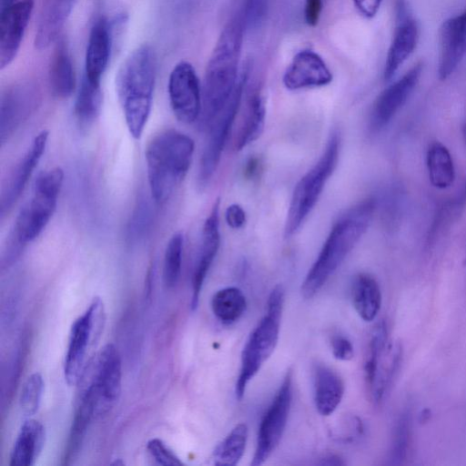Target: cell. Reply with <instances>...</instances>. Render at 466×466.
<instances>
[{"instance_id":"cell-1","label":"cell","mask_w":466,"mask_h":466,"mask_svg":"<svg viewBox=\"0 0 466 466\" xmlns=\"http://www.w3.org/2000/svg\"><path fill=\"white\" fill-rule=\"evenodd\" d=\"M245 25L242 15L231 18L223 28L208 59L202 90L200 123L208 129L221 113L239 80V61Z\"/></svg>"},{"instance_id":"cell-2","label":"cell","mask_w":466,"mask_h":466,"mask_svg":"<svg viewBox=\"0 0 466 466\" xmlns=\"http://www.w3.org/2000/svg\"><path fill=\"white\" fill-rule=\"evenodd\" d=\"M376 208L368 198L347 210L335 222L301 285L302 296L313 298L340 267L367 231Z\"/></svg>"},{"instance_id":"cell-3","label":"cell","mask_w":466,"mask_h":466,"mask_svg":"<svg viewBox=\"0 0 466 466\" xmlns=\"http://www.w3.org/2000/svg\"><path fill=\"white\" fill-rule=\"evenodd\" d=\"M157 60L153 49L142 45L120 66L116 89L130 135L139 139L149 118L156 82Z\"/></svg>"},{"instance_id":"cell-4","label":"cell","mask_w":466,"mask_h":466,"mask_svg":"<svg viewBox=\"0 0 466 466\" xmlns=\"http://www.w3.org/2000/svg\"><path fill=\"white\" fill-rule=\"evenodd\" d=\"M194 140L180 131L168 129L156 135L145 156L151 198L163 204L170 198L190 167Z\"/></svg>"},{"instance_id":"cell-5","label":"cell","mask_w":466,"mask_h":466,"mask_svg":"<svg viewBox=\"0 0 466 466\" xmlns=\"http://www.w3.org/2000/svg\"><path fill=\"white\" fill-rule=\"evenodd\" d=\"M63 180L64 172L58 167L45 170L37 176L32 198L20 210L14 223L8 239L11 254L16 255L46 228L56 211Z\"/></svg>"},{"instance_id":"cell-6","label":"cell","mask_w":466,"mask_h":466,"mask_svg":"<svg viewBox=\"0 0 466 466\" xmlns=\"http://www.w3.org/2000/svg\"><path fill=\"white\" fill-rule=\"evenodd\" d=\"M284 295V289L279 285L271 290L267 302V311L250 333L243 348L239 373L235 387L236 398L238 400H242L248 384L277 347Z\"/></svg>"},{"instance_id":"cell-7","label":"cell","mask_w":466,"mask_h":466,"mask_svg":"<svg viewBox=\"0 0 466 466\" xmlns=\"http://www.w3.org/2000/svg\"><path fill=\"white\" fill-rule=\"evenodd\" d=\"M339 156V137L332 133L318 162L295 186L285 222V238L296 234L311 213L337 167Z\"/></svg>"},{"instance_id":"cell-8","label":"cell","mask_w":466,"mask_h":466,"mask_svg":"<svg viewBox=\"0 0 466 466\" xmlns=\"http://www.w3.org/2000/svg\"><path fill=\"white\" fill-rule=\"evenodd\" d=\"M86 369L80 376V387L92 395L95 417L102 416L115 405L121 390V360L116 347L105 345Z\"/></svg>"},{"instance_id":"cell-9","label":"cell","mask_w":466,"mask_h":466,"mask_svg":"<svg viewBox=\"0 0 466 466\" xmlns=\"http://www.w3.org/2000/svg\"><path fill=\"white\" fill-rule=\"evenodd\" d=\"M248 76V67L245 66L240 72L238 83L228 104L208 128V134L198 176V185L202 187L209 182L219 164L221 154L240 106Z\"/></svg>"},{"instance_id":"cell-10","label":"cell","mask_w":466,"mask_h":466,"mask_svg":"<svg viewBox=\"0 0 466 466\" xmlns=\"http://www.w3.org/2000/svg\"><path fill=\"white\" fill-rule=\"evenodd\" d=\"M104 320L103 301L96 297L72 324L64 363L65 379L69 385L78 382L88 347L100 335Z\"/></svg>"},{"instance_id":"cell-11","label":"cell","mask_w":466,"mask_h":466,"mask_svg":"<svg viewBox=\"0 0 466 466\" xmlns=\"http://www.w3.org/2000/svg\"><path fill=\"white\" fill-rule=\"evenodd\" d=\"M292 371L289 370L263 414L257 435L252 466L263 464L278 447L285 431L292 402Z\"/></svg>"},{"instance_id":"cell-12","label":"cell","mask_w":466,"mask_h":466,"mask_svg":"<svg viewBox=\"0 0 466 466\" xmlns=\"http://www.w3.org/2000/svg\"><path fill=\"white\" fill-rule=\"evenodd\" d=\"M170 106L176 117L191 124L198 119L202 109V92L194 66L187 62L177 63L170 72L167 84Z\"/></svg>"},{"instance_id":"cell-13","label":"cell","mask_w":466,"mask_h":466,"mask_svg":"<svg viewBox=\"0 0 466 466\" xmlns=\"http://www.w3.org/2000/svg\"><path fill=\"white\" fill-rule=\"evenodd\" d=\"M35 0H17L0 11V68L8 66L17 56L29 24Z\"/></svg>"},{"instance_id":"cell-14","label":"cell","mask_w":466,"mask_h":466,"mask_svg":"<svg viewBox=\"0 0 466 466\" xmlns=\"http://www.w3.org/2000/svg\"><path fill=\"white\" fill-rule=\"evenodd\" d=\"M419 41V26L410 15L404 0H397L396 27L387 53L383 77L390 80L414 52Z\"/></svg>"},{"instance_id":"cell-15","label":"cell","mask_w":466,"mask_h":466,"mask_svg":"<svg viewBox=\"0 0 466 466\" xmlns=\"http://www.w3.org/2000/svg\"><path fill=\"white\" fill-rule=\"evenodd\" d=\"M422 67L421 63L416 64L380 94L371 110L372 129L380 130L384 127L402 107L416 87Z\"/></svg>"},{"instance_id":"cell-16","label":"cell","mask_w":466,"mask_h":466,"mask_svg":"<svg viewBox=\"0 0 466 466\" xmlns=\"http://www.w3.org/2000/svg\"><path fill=\"white\" fill-rule=\"evenodd\" d=\"M466 56V10L443 21L439 30L438 76L447 79Z\"/></svg>"},{"instance_id":"cell-17","label":"cell","mask_w":466,"mask_h":466,"mask_svg":"<svg viewBox=\"0 0 466 466\" xmlns=\"http://www.w3.org/2000/svg\"><path fill=\"white\" fill-rule=\"evenodd\" d=\"M282 81L289 90L319 87L332 81V74L318 53L305 49L293 56Z\"/></svg>"},{"instance_id":"cell-18","label":"cell","mask_w":466,"mask_h":466,"mask_svg":"<svg viewBox=\"0 0 466 466\" xmlns=\"http://www.w3.org/2000/svg\"><path fill=\"white\" fill-rule=\"evenodd\" d=\"M219 245V200L217 199L202 228L201 245L192 275L190 301L192 310L198 308L204 282L218 254Z\"/></svg>"},{"instance_id":"cell-19","label":"cell","mask_w":466,"mask_h":466,"mask_svg":"<svg viewBox=\"0 0 466 466\" xmlns=\"http://www.w3.org/2000/svg\"><path fill=\"white\" fill-rule=\"evenodd\" d=\"M115 21L105 15L93 23L85 56L84 76L90 82L101 85L102 76L108 66L112 46Z\"/></svg>"},{"instance_id":"cell-20","label":"cell","mask_w":466,"mask_h":466,"mask_svg":"<svg viewBox=\"0 0 466 466\" xmlns=\"http://www.w3.org/2000/svg\"><path fill=\"white\" fill-rule=\"evenodd\" d=\"M38 93L35 86L25 83L6 90L0 104V137L5 143L35 108Z\"/></svg>"},{"instance_id":"cell-21","label":"cell","mask_w":466,"mask_h":466,"mask_svg":"<svg viewBox=\"0 0 466 466\" xmlns=\"http://www.w3.org/2000/svg\"><path fill=\"white\" fill-rule=\"evenodd\" d=\"M48 139L46 130L33 139L25 154L11 172L1 196V214L8 212L20 198L30 177L45 153Z\"/></svg>"},{"instance_id":"cell-22","label":"cell","mask_w":466,"mask_h":466,"mask_svg":"<svg viewBox=\"0 0 466 466\" xmlns=\"http://www.w3.org/2000/svg\"><path fill=\"white\" fill-rule=\"evenodd\" d=\"M76 0H43L35 35V46L45 50L53 45L69 17Z\"/></svg>"},{"instance_id":"cell-23","label":"cell","mask_w":466,"mask_h":466,"mask_svg":"<svg viewBox=\"0 0 466 466\" xmlns=\"http://www.w3.org/2000/svg\"><path fill=\"white\" fill-rule=\"evenodd\" d=\"M345 386L340 375L325 364L314 369V402L322 416L331 415L344 395Z\"/></svg>"},{"instance_id":"cell-24","label":"cell","mask_w":466,"mask_h":466,"mask_svg":"<svg viewBox=\"0 0 466 466\" xmlns=\"http://www.w3.org/2000/svg\"><path fill=\"white\" fill-rule=\"evenodd\" d=\"M46 440L44 425L34 419L21 426L10 454V465H34L42 451Z\"/></svg>"},{"instance_id":"cell-25","label":"cell","mask_w":466,"mask_h":466,"mask_svg":"<svg viewBox=\"0 0 466 466\" xmlns=\"http://www.w3.org/2000/svg\"><path fill=\"white\" fill-rule=\"evenodd\" d=\"M351 300L356 312L364 321L375 319L382 300L376 279L368 273L356 275L351 284Z\"/></svg>"},{"instance_id":"cell-26","label":"cell","mask_w":466,"mask_h":466,"mask_svg":"<svg viewBox=\"0 0 466 466\" xmlns=\"http://www.w3.org/2000/svg\"><path fill=\"white\" fill-rule=\"evenodd\" d=\"M49 83L53 95L59 99L68 98L75 91V68L64 42L57 44L54 52L49 68Z\"/></svg>"},{"instance_id":"cell-27","label":"cell","mask_w":466,"mask_h":466,"mask_svg":"<svg viewBox=\"0 0 466 466\" xmlns=\"http://www.w3.org/2000/svg\"><path fill=\"white\" fill-rule=\"evenodd\" d=\"M265 116L264 97L258 89L253 90L248 97L242 125L236 137V150H242L260 137L264 129Z\"/></svg>"},{"instance_id":"cell-28","label":"cell","mask_w":466,"mask_h":466,"mask_svg":"<svg viewBox=\"0 0 466 466\" xmlns=\"http://www.w3.org/2000/svg\"><path fill=\"white\" fill-rule=\"evenodd\" d=\"M93 417H95V406L92 395L88 390L80 389L79 399L65 451V464L70 463L78 454L87 427Z\"/></svg>"},{"instance_id":"cell-29","label":"cell","mask_w":466,"mask_h":466,"mask_svg":"<svg viewBox=\"0 0 466 466\" xmlns=\"http://www.w3.org/2000/svg\"><path fill=\"white\" fill-rule=\"evenodd\" d=\"M247 309V299L237 287H227L218 290L211 299V309L223 324L230 325L238 320Z\"/></svg>"},{"instance_id":"cell-30","label":"cell","mask_w":466,"mask_h":466,"mask_svg":"<svg viewBox=\"0 0 466 466\" xmlns=\"http://www.w3.org/2000/svg\"><path fill=\"white\" fill-rule=\"evenodd\" d=\"M427 168L431 184L443 189L451 187L455 178L451 155L440 142L432 143L427 153Z\"/></svg>"},{"instance_id":"cell-31","label":"cell","mask_w":466,"mask_h":466,"mask_svg":"<svg viewBox=\"0 0 466 466\" xmlns=\"http://www.w3.org/2000/svg\"><path fill=\"white\" fill-rule=\"evenodd\" d=\"M248 426L237 424L217 445L213 451V461L218 466H234L241 460L248 441Z\"/></svg>"},{"instance_id":"cell-32","label":"cell","mask_w":466,"mask_h":466,"mask_svg":"<svg viewBox=\"0 0 466 466\" xmlns=\"http://www.w3.org/2000/svg\"><path fill=\"white\" fill-rule=\"evenodd\" d=\"M102 101L101 85L94 84L83 76L74 107L77 120L81 124L93 122L100 113Z\"/></svg>"},{"instance_id":"cell-33","label":"cell","mask_w":466,"mask_h":466,"mask_svg":"<svg viewBox=\"0 0 466 466\" xmlns=\"http://www.w3.org/2000/svg\"><path fill=\"white\" fill-rule=\"evenodd\" d=\"M183 248V234L175 233L168 240L164 255L163 279L167 288H174L179 280Z\"/></svg>"},{"instance_id":"cell-34","label":"cell","mask_w":466,"mask_h":466,"mask_svg":"<svg viewBox=\"0 0 466 466\" xmlns=\"http://www.w3.org/2000/svg\"><path fill=\"white\" fill-rule=\"evenodd\" d=\"M44 381L41 374L35 372L25 381L19 399L22 412L30 417L36 413L41 403Z\"/></svg>"},{"instance_id":"cell-35","label":"cell","mask_w":466,"mask_h":466,"mask_svg":"<svg viewBox=\"0 0 466 466\" xmlns=\"http://www.w3.org/2000/svg\"><path fill=\"white\" fill-rule=\"evenodd\" d=\"M271 0H246L241 12L246 29L259 27L269 11Z\"/></svg>"},{"instance_id":"cell-36","label":"cell","mask_w":466,"mask_h":466,"mask_svg":"<svg viewBox=\"0 0 466 466\" xmlns=\"http://www.w3.org/2000/svg\"><path fill=\"white\" fill-rule=\"evenodd\" d=\"M152 215L151 206L148 201L146 198L139 199L129 222L128 232L130 238L137 239L147 233L151 224Z\"/></svg>"},{"instance_id":"cell-37","label":"cell","mask_w":466,"mask_h":466,"mask_svg":"<svg viewBox=\"0 0 466 466\" xmlns=\"http://www.w3.org/2000/svg\"><path fill=\"white\" fill-rule=\"evenodd\" d=\"M147 449L151 457L160 465L183 464L178 456L157 438L151 439L147 444Z\"/></svg>"},{"instance_id":"cell-38","label":"cell","mask_w":466,"mask_h":466,"mask_svg":"<svg viewBox=\"0 0 466 466\" xmlns=\"http://www.w3.org/2000/svg\"><path fill=\"white\" fill-rule=\"evenodd\" d=\"M330 348L335 359L349 361L354 356V348L351 341L344 335L337 333L330 338Z\"/></svg>"},{"instance_id":"cell-39","label":"cell","mask_w":466,"mask_h":466,"mask_svg":"<svg viewBox=\"0 0 466 466\" xmlns=\"http://www.w3.org/2000/svg\"><path fill=\"white\" fill-rule=\"evenodd\" d=\"M225 219L231 228L238 229L242 228L247 221L246 212L238 204H232L226 209Z\"/></svg>"},{"instance_id":"cell-40","label":"cell","mask_w":466,"mask_h":466,"mask_svg":"<svg viewBox=\"0 0 466 466\" xmlns=\"http://www.w3.org/2000/svg\"><path fill=\"white\" fill-rule=\"evenodd\" d=\"M322 11V0H305L304 16L307 25H318Z\"/></svg>"},{"instance_id":"cell-41","label":"cell","mask_w":466,"mask_h":466,"mask_svg":"<svg viewBox=\"0 0 466 466\" xmlns=\"http://www.w3.org/2000/svg\"><path fill=\"white\" fill-rule=\"evenodd\" d=\"M359 13L366 18H373L379 12L382 0H352Z\"/></svg>"},{"instance_id":"cell-42","label":"cell","mask_w":466,"mask_h":466,"mask_svg":"<svg viewBox=\"0 0 466 466\" xmlns=\"http://www.w3.org/2000/svg\"><path fill=\"white\" fill-rule=\"evenodd\" d=\"M319 464L330 466V465H343V464H345V462L339 456L334 455V454H329L327 456H324Z\"/></svg>"},{"instance_id":"cell-43","label":"cell","mask_w":466,"mask_h":466,"mask_svg":"<svg viewBox=\"0 0 466 466\" xmlns=\"http://www.w3.org/2000/svg\"><path fill=\"white\" fill-rule=\"evenodd\" d=\"M258 167V161L257 158H250L247 163L245 174L248 177H252L255 174H257V169Z\"/></svg>"},{"instance_id":"cell-44","label":"cell","mask_w":466,"mask_h":466,"mask_svg":"<svg viewBox=\"0 0 466 466\" xmlns=\"http://www.w3.org/2000/svg\"><path fill=\"white\" fill-rule=\"evenodd\" d=\"M17 0H0V9L1 11L5 10L8 6L12 5L14 3H15Z\"/></svg>"},{"instance_id":"cell-45","label":"cell","mask_w":466,"mask_h":466,"mask_svg":"<svg viewBox=\"0 0 466 466\" xmlns=\"http://www.w3.org/2000/svg\"><path fill=\"white\" fill-rule=\"evenodd\" d=\"M462 134H463V140H464V143H465V146H466V123H465V125L463 127Z\"/></svg>"}]
</instances>
